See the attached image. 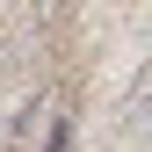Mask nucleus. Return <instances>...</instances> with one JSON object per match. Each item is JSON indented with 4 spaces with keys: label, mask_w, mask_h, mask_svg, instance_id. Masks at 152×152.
I'll list each match as a JSON object with an SVG mask.
<instances>
[{
    "label": "nucleus",
    "mask_w": 152,
    "mask_h": 152,
    "mask_svg": "<svg viewBox=\"0 0 152 152\" xmlns=\"http://www.w3.org/2000/svg\"><path fill=\"white\" fill-rule=\"evenodd\" d=\"M51 116H58V94H29V102L15 109V123H7V145H15V152H29V145L51 130Z\"/></svg>",
    "instance_id": "nucleus-1"
},
{
    "label": "nucleus",
    "mask_w": 152,
    "mask_h": 152,
    "mask_svg": "<svg viewBox=\"0 0 152 152\" xmlns=\"http://www.w3.org/2000/svg\"><path fill=\"white\" fill-rule=\"evenodd\" d=\"M116 116L138 130V123H152V58H138V72H130V87H123V102H116Z\"/></svg>",
    "instance_id": "nucleus-2"
},
{
    "label": "nucleus",
    "mask_w": 152,
    "mask_h": 152,
    "mask_svg": "<svg viewBox=\"0 0 152 152\" xmlns=\"http://www.w3.org/2000/svg\"><path fill=\"white\" fill-rule=\"evenodd\" d=\"M58 7H65V0H29V15H36V22H51Z\"/></svg>",
    "instance_id": "nucleus-3"
}]
</instances>
